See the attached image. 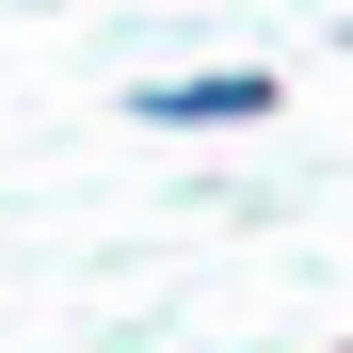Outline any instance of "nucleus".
Here are the masks:
<instances>
[{"label":"nucleus","instance_id":"1","mask_svg":"<svg viewBox=\"0 0 353 353\" xmlns=\"http://www.w3.org/2000/svg\"><path fill=\"white\" fill-rule=\"evenodd\" d=\"M129 112H145V129H257L273 81H257V65H176V81H145Z\"/></svg>","mask_w":353,"mask_h":353}]
</instances>
